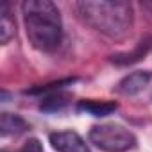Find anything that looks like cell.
Masks as SVG:
<instances>
[{
    "mask_svg": "<svg viewBox=\"0 0 152 152\" xmlns=\"http://www.w3.org/2000/svg\"><path fill=\"white\" fill-rule=\"evenodd\" d=\"M23 25L29 43L39 52H54L63 39L59 7L50 0H25L22 4Z\"/></svg>",
    "mask_w": 152,
    "mask_h": 152,
    "instance_id": "cell-1",
    "label": "cell"
},
{
    "mask_svg": "<svg viewBox=\"0 0 152 152\" xmlns=\"http://www.w3.org/2000/svg\"><path fill=\"white\" fill-rule=\"evenodd\" d=\"M75 9L88 27L111 39H124L134 25V9L124 0H88L77 2Z\"/></svg>",
    "mask_w": 152,
    "mask_h": 152,
    "instance_id": "cell-2",
    "label": "cell"
},
{
    "mask_svg": "<svg viewBox=\"0 0 152 152\" xmlns=\"http://www.w3.org/2000/svg\"><path fill=\"white\" fill-rule=\"evenodd\" d=\"M90 141L104 152H127L136 147V136L118 124L93 125L90 131Z\"/></svg>",
    "mask_w": 152,
    "mask_h": 152,
    "instance_id": "cell-3",
    "label": "cell"
},
{
    "mask_svg": "<svg viewBox=\"0 0 152 152\" xmlns=\"http://www.w3.org/2000/svg\"><path fill=\"white\" fill-rule=\"evenodd\" d=\"M50 145L57 152H91L88 143L75 131H57L48 136Z\"/></svg>",
    "mask_w": 152,
    "mask_h": 152,
    "instance_id": "cell-4",
    "label": "cell"
},
{
    "mask_svg": "<svg viewBox=\"0 0 152 152\" xmlns=\"http://www.w3.org/2000/svg\"><path fill=\"white\" fill-rule=\"evenodd\" d=\"M150 81H152L150 70H136V72H131L129 75H125L124 79H120L113 91L118 95H124V97H132V95H138L140 91H143Z\"/></svg>",
    "mask_w": 152,
    "mask_h": 152,
    "instance_id": "cell-5",
    "label": "cell"
},
{
    "mask_svg": "<svg viewBox=\"0 0 152 152\" xmlns=\"http://www.w3.org/2000/svg\"><path fill=\"white\" fill-rule=\"evenodd\" d=\"M116 109H118V104L113 102V100H91L90 99V100L77 102V111L79 113H86V115H91V116H97V118L113 115Z\"/></svg>",
    "mask_w": 152,
    "mask_h": 152,
    "instance_id": "cell-6",
    "label": "cell"
},
{
    "mask_svg": "<svg viewBox=\"0 0 152 152\" xmlns=\"http://www.w3.org/2000/svg\"><path fill=\"white\" fill-rule=\"evenodd\" d=\"M152 48V38H145L141 39L131 52H124V54H116V56H111V63L118 64V66H127V64H132V63H138L140 59H143L147 56V52Z\"/></svg>",
    "mask_w": 152,
    "mask_h": 152,
    "instance_id": "cell-7",
    "label": "cell"
},
{
    "mask_svg": "<svg viewBox=\"0 0 152 152\" xmlns=\"http://www.w3.org/2000/svg\"><path fill=\"white\" fill-rule=\"evenodd\" d=\"M29 129V124L15 113H2L0 116V134L6 136H18Z\"/></svg>",
    "mask_w": 152,
    "mask_h": 152,
    "instance_id": "cell-8",
    "label": "cell"
},
{
    "mask_svg": "<svg viewBox=\"0 0 152 152\" xmlns=\"http://www.w3.org/2000/svg\"><path fill=\"white\" fill-rule=\"evenodd\" d=\"M70 99H72V95H70V93H64V91L50 93V95L43 97V100H41V104H39V109L45 111V113L61 111V109H64V107L70 104Z\"/></svg>",
    "mask_w": 152,
    "mask_h": 152,
    "instance_id": "cell-9",
    "label": "cell"
},
{
    "mask_svg": "<svg viewBox=\"0 0 152 152\" xmlns=\"http://www.w3.org/2000/svg\"><path fill=\"white\" fill-rule=\"evenodd\" d=\"M15 32H16V27L9 11V4H2L0 6V41H2V45L9 43Z\"/></svg>",
    "mask_w": 152,
    "mask_h": 152,
    "instance_id": "cell-10",
    "label": "cell"
},
{
    "mask_svg": "<svg viewBox=\"0 0 152 152\" xmlns=\"http://www.w3.org/2000/svg\"><path fill=\"white\" fill-rule=\"evenodd\" d=\"M77 79H63V81H56V83H50V84H45V86H36L32 90H25L27 95H38V97H47L50 93H56V91H63L66 86L73 84Z\"/></svg>",
    "mask_w": 152,
    "mask_h": 152,
    "instance_id": "cell-11",
    "label": "cell"
},
{
    "mask_svg": "<svg viewBox=\"0 0 152 152\" xmlns=\"http://www.w3.org/2000/svg\"><path fill=\"white\" fill-rule=\"evenodd\" d=\"M2 152H11V150H2ZM16 152H43V145L38 138H29Z\"/></svg>",
    "mask_w": 152,
    "mask_h": 152,
    "instance_id": "cell-12",
    "label": "cell"
}]
</instances>
